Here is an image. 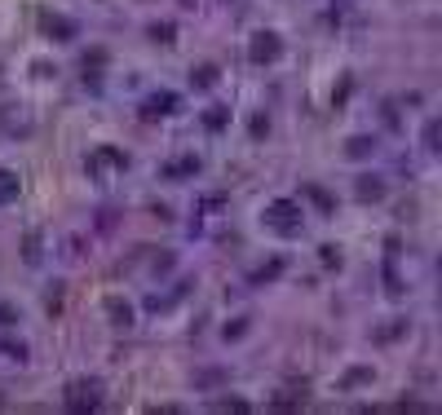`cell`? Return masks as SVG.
<instances>
[{
	"label": "cell",
	"mask_w": 442,
	"mask_h": 415,
	"mask_svg": "<svg viewBox=\"0 0 442 415\" xmlns=\"http://www.w3.org/2000/svg\"><path fill=\"white\" fill-rule=\"evenodd\" d=\"M301 221H305V212L296 199H274L266 208V226L279 230V235H301Z\"/></svg>",
	"instance_id": "cell-1"
},
{
	"label": "cell",
	"mask_w": 442,
	"mask_h": 415,
	"mask_svg": "<svg viewBox=\"0 0 442 415\" xmlns=\"http://www.w3.org/2000/svg\"><path fill=\"white\" fill-rule=\"evenodd\" d=\"M248 58H253V62H274V58H279V35L261 31L253 40V49H248Z\"/></svg>",
	"instance_id": "cell-2"
},
{
	"label": "cell",
	"mask_w": 442,
	"mask_h": 415,
	"mask_svg": "<svg viewBox=\"0 0 442 415\" xmlns=\"http://www.w3.org/2000/svg\"><path fill=\"white\" fill-rule=\"evenodd\" d=\"M173 111H177V93H155V97H146V102H142V115H146V119L173 115Z\"/></svg>",
	"instance_id": "cell-3"
},
{
	"label": "cell",
	"mask_w": 442,
	"mask_h": 415,
	"mask_svg": "<svg viewBox=\"0 0 442 415\" xmlns=\"http://www.w3.org/2000/svg\"><path fill=\"white\" fill-rule=\"evenodd\" d=\"M67 407H71V411L98 407V384H76V389H71V398H67Z\"/></svg>",
	"instance_id": "cell-4"
},
{
	"label": "cell",
	"mask_w": 442,
	"mask_h": 415,
	"mask_svg": "<svg viewBox=\"0 0 442 415\" xmlns=\"http://www.w3.org/2000/svg\"><path fill=\"white\" fill-rule=\"evenodd\" d=\"M124 164H128V160H124L119 151H111V146H102V151L89 160V173H98V168H124Z\"/></svg>",
	"instance_id": "cell-5"
},
{
	"label": "cell",
	"mask_w": 442,
	"mask_h": 415,
	"mask_svg": "<svg viewBox=\"0 0 442 415\" xmlns=\"http://www.w3.org/2000/svg\"><path fill=\"white\" fill-rule=\"evenodd\" d=\"M18 190H22L18 173H9V168H0V208H5V203H14V199H18Z\"/></svg>",
	"instance_id": "cell-6"
},
{
	"label": "cell",
	"mask_w": 442,
	"mask_h": 415,
	"mask_svg": "<svg viewBox=\"0 0 442 415\" xmlns=\"http://www.w3.org/2000/svg\"><path fill=\"white\" fill-rule=\"evenodd\" d=\"M190 173H199V160H195V155H186V160H177V164L164 168V177H190Z\"/></svg>",
	"instance_id": "cell-7"
},
{
	"label": "cell",
	"mask_w": 442,
	"mask_h": 415,
	"mask_svg": "<svg viewBox=\"0 0 442 415\" xmlns=\"http://www.w3.org/2000/svg\"><path fill=\"white\" fill-rule=\"evenodd\" d=\"M380 194H385V186H380L376 177H363V181H358V199H380Z\"/></svg>",
	"instance_id": "cell-8"
},
{
	"label": "cell",
	"mask_w": 442,
	"mask_h": 415,
	"mask_svg": "<svg viewBox=\"0 0 442 415\" xmlns=\"http://www.w3.org/2000/svg\"><path fill=\"white\" fill-rule=\"evenodd\" d=\"M106 310H111V319H115L119 327H128V323H133V310H128V305H119V300H111V305H106Z\"/></svg>",
	"instance_id": "cell-9"
},
{
	"label": "cell",
	"mask_w": 442,
	"mask_h": 415,
	"mask_svg": "<svg viewBox=\"0 0 442 415\" xmlns=\"http://www.w3.org/2000/svg\"><path fill=\"white\" fill-rule=\"evenodd\" d=\"M372 146H376L372 137H354V142H350V155H354V160H367V155H372Z\"/></svg>",
	"instance_id": "cell-10"
},
{
	"label": "cell",
	"mask_w": 442,
	"mask_h": 415,
	"mask_svg": "<svg viewBox=\"0 0 442 415\" xmlns=\"http://www.w3.org/2000/svg\"><path fill=\"white\" fill-rule=\"evenodd\" d=\"M44 27L53 35H76V22H67V18H44Z\"/></svg>",
	"instance_id": "cell-11"
},
{
	"label": "cell",
	"mask_w": 442,
	"mask_h": 415,
	"mask_svg": "<svg viewBox=\"0 0 442 415\" xmlns=\"http://www.w3.org/2000/svg\"><path fill=\"white\" fill-rule=\"evenodd\" d=\"M226 119H230V115H226V106H212V111L204 115V124L208 128H226Z\"/></svg>",
	"instance_id": "cell-12"
},
{
	"label": "cell",
	"mask_w": 442,
	"mask_h": 415,
	"mask_svg": "<svg viewBox=\"0 0 442 415\" xmlns=\"http://www.w3.org/2000/svg\"><path fill=\"white\" fill-rule=\"evenodd\" d=\"M151 40L169 44V40H173V22H155V27H151Z\"/></svg>",
	"instance_id": "cell-13"
},
{
	"label": "cell",
	"mask_w": 442,
	"mask_h": 415,
	"mask_svg": "<svg viewBox=\"0 0 442 415\" xmlns=\"http://www.w3.org/2000/svg\"><path fill=\"white\" fill-rule=\"evenodd\" d=\"M195 84H199V89H208V84H217V67H199V71H195Z\"/></svg>",
	"instance_id": "cell-14"
},
{
	"label": "cell",
	"mask_w": 442,
	"mask_h": 415,
	"mask_svg": "<svg viewBox=\"0 0 442 415\" xmlns=\"http://www.w3.org/2000/svg\"><path fill=\"white\" fill-rule=\"evenodd\" d=\"M18 323V310L14 305H0V327H14Z\"/></svg>",
	"instance_id": "cell-15"
}]
</instances>
